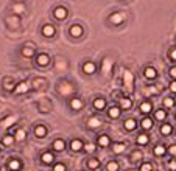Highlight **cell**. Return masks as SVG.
<instances>
[{
    "label": "cell",
    "instance_id": "3",
    "mask_svg": "<svg viewBox=\"0 0 176 171\" xmlns=\"http://www.w3.org/2000/svg\"><path fill=\"white\" fill-rule=\"evenodd\" d=\"M30 89H31V83H30V81H20L19 84H16L14 92H16V93H25V92H28Z\"/></svg>",
    "mask_w": 176,
    "mask_h": 171
},
{
    "label": "cell",
    "instance_id": "17",
    "mask_svg": "<svg viewBox=\"0 0 176 171\" xmlns=\"http://www.w3.org/2000/svg\"><path fill=\"white\" fill-rule=\"evenodd\" d=\"M153 154H154L156 157H162V156H165V154H167V146L157 143V145L153 148Z\"/></svg>",
    "mask_w": 176,
    "mask_h": 171
},
{
    "label": "cell",
    "instance_id": "16",
    "mask_svg": "<svg viewBox=\"0 0 176 171\" xmlns=\"http://www.w3.org/2000/svg\"><path fill=\"white\" fill-rule=\"evenodd\" d=\"M51 148H53L56 153L64 151V149H66V142H64V138H56V140L51 143Z\"/></svg>",
    "mask_w": 176,
    "mask_h": 171
},
{
    "label": "cell",
    "instance_id": "26",
    "mask_svg": "<svg viewBox=\"0 0 176 171\" xmlns=\"http://www.w3.org/2000/svg\"><path fill=\"white\" fill-rule=\"evenodd\" d=\"M35 135H36L38 138H44V137H47V128H45L44 125H38V126H35Z\"/></svg>",
    "mask_w": 176,
    "mask_h": 171
},
{
    "label": "cell",
    "instance_id": "15",
    "mask_svg": "<svg viewBox=\"0 0 176 171\" xmlns=\"http://www.w3.org/2000/svg\"><path fill=\"white\" fill-rule=\"evenodd\" d=\"M143 76H145L147 80L153 81V80L157 78V72H156L154 67H145V70H143Z\"/></svg>",
    "mask_w": 176,
    "mask_h": 171
},
{
    "label": "cell",
    "instance_id": "6",
    "mask_svg": "<svg viewBox=\"0 0 176 171\" xmlns=\"http://www.w3.org/2000/svg\"><path fill=\"white\" fill-rule=\"evenodd\" d=\"M41 162H42L44 165H51V163L55 162V154L50 153V151L42 153V154H41Z\"/></svg>",
    "mask_w": 176,
    "mask_h": 171
},
{
    "label": "cell",
    "instance_id": "19",
    "mask_svg": "<svg viewBox=\"0 0 176 171\" xmlns=\"http://www.w3.org/2000/svg\"><path fill=\"white\" fill-rule=\"evenodd\" d=\"M112 153L114 154H122V153H125V149H126V143H120V142H114L112 143Z\"/></svg>",
    "mask_w": 176,
    "mask_h": 171
},
{
    "label": "cell",
    "instance_id": "34",
    "mask_svg": "<svg viewBox=\"0 0 176 171\" xmlns=\"http://www.w3.org/2000/svg\"><path fill=\"white\" fill-rule=\"evenodd\" d=\"M6 23H8L9 27H13V28H17L19 23H20V19H19L17 16H13V17H8V19H6Z\"/></svg>",
    "mask_w": 176,
    "mask_h": 171
},
{
    "label": "cell",
    "instance_id": "9",
    "mask_svg": "<svg viewBox=\"0 0 176 171\" xmlns=\"http://www.w3.org/2000/svg\"><path fill=\"white\" fill-rule=\"evenodd\" d=\"M70 149H72L73 153H80V151L84 149V143H83L80 138H73V140L70 142Z\"/></svg>",
    "mask_w": 176,
    "mask_h": 171
},
{
    "label": "cell",
    "instance_id": "39",
    "mask_svg": "<svg viewBox=\"0 0 176 171\" xmlns=\"http://www.w3.org/2000/svg\"><path fill=\"white\" fill-rule=\"evenodd\" d=\"M33 53H35V51H33V48H30V47H24V48H22V54L27 56V58L33 56Z\"/></svg>",
    "mask_w": 176,
    "mask_h": 171
},
{
    "label": "cell",
    "instance_id": "31",
    "mask_svg": "<svg viewBox=\"0 0 176 171\" xmlns=\"http://www.w3.org/2000/svg\"><path fill=\"white\" fill-rule=\"evenodd\" d=\"M11 9H13V13H14V14H22V13H25V11H27V8H25V5H24V3H14V5L11 6Z\"/></svg>",
    "mask_w": 176,
    "mask_h": 171
},
{
    "label": "cell",
    "instance_id": "10",
    "mask_svg": "<svg viewBox=\"0 0 176 171\" xmlns=\"http://www.w3.org/2000/svg\"><path fill=\"white\" fill-rule=\"evenodd\" d=\"M119 106H120L122 111H130L132 107V100L128 98V96H122L120 101H119Z\"/></svg>",
    "mask_w": 176,
    "mask_h": 171
},
{
    "label": "cell",
    "instance_id": "46",
    "mask_svg": "<svg viewBox=\"0 0 176 171\" xmlns=\"http://www.w3.org/2000/svg\"><path fill=\"white\" fill-rule=\"evenodd\" d=\"M170 92L176 93V80H172V83H170Z\"/></svg>",
    "mask_w": 176,
    "mask_h": 171
},
{
    "label": "cell",
    "instance_id": "47",
    "mask_svg": "<svg viewBox=\"0 0 176 171\" xmlns=\"http://www.w3.org/2000/svg\"><path fill=\"white\" fill-rule=\"evenodd\" d=\"M17 2H22V0H17Z\"/></svg>",
    "mask_w": 176,
    "mask_h": 171
},
{
    "label": "cell",
    "instance_id": "42",
    "mask_svg": "<svg viewBox=\"0 0 176 171\" xmlns=\"http://www.w3.org/2000/svg\"><path fill=\"white\" fill-rule=\"evenodd\" d=\"M167 153H168L172 157H176V143H173V145H170V146H168Z\"/></svg>",
    "mask_w": 176,
    "mask_h": 171
},
{
    "label": "cell",
    "instance_id": "7",
    "mask_svg": "<svg viewBox=\"0 0 176 171\" xmlns=\"http://www.w3.org/2000/svg\"><path fill=\"white\" fill-rule=\"evenodd\" d=\"M67 9L64 8V6H58V8H55V11H53V16L58 19V20H64L66 17H67Z\"/></svg>",
    "mask_w": 176,
    "mask_h": 171
},
{
    "label": "cell",
    "instance_id": "38",
    "mask_svg": "<svg viewBox=\"0 0 176 171\" xmlns=\"http://www.w3.org/2000/svg\"><path fill=\"white\" fill-rule=\"evenodd\" d=\"M67 168H66V165L62 163V162H56L55 165H53V170L51 171H66Z\"/></svg>",
    "mask_w": 176,
    "mask_h": 171
},
{
    "label": "cell",
    "instance_id": "48",
    "mask_svg": "<svg viewBox=\"0 0 176 171\" xmlns=\"http://www.w3.org/2000/svg\"><path fill=\"white\" fill-rule=\"evenodd\" d=\"M175 118H176V114H175Z\"/></svg>",
    "mask_w": 176,
    "mask_h": 171
},
{
    "label": "cell",
    "instance_id": "29",
    "mask_svg": "<svg viewBox=\"0 0 176 171\" xmlns=\"http://www.w3.org/2000/svg\"><path fill=\"white\" fill-rule=\"evenodd\" d=\"M140 128L145 129V131L151 129L153 128V118H150V117H143V118L140 120Z\"/></svg>",
    "mask_w": 176,
    "mask_h": 171
},
{
    "label": "cell",
    "instance_id": "12",
    "mask_svg": "<svg viewBox=\"0 0 176 171\" xmlns=\"http://www.w3.org/2000/svg\"><path fill=\"white\" fill-rule=\"evenodd\" d=\"M20 168H22V162H20L19 159L13 157V159L8 160V170L9 171H19Z\"/></svg>",
    "mask_w": 176,
    "mask_h": 171
},
{
    "label": "cell",
    "instance_id": "8",
    "mask_svg": "<svg viewBox=\"0 0 176 171\" xmlns=\"http://www.w3.org/2000/svg\"><path fill=\"white\" fill-rule=\"evenodd\" d=\"M120 114H122L120 106H112V107L108 109V117H109L111 120H117V118L120 117Z\"/></svg>",
    "mask_w": 176,
    "mask_h": 171
},
{
    "label": "cell",
    "instance_id": "20",
    "mask_svg": "<svg viewBox=\"0 0 176 171\" xmlns=\"http://www.w3.org/2000/svg\"><path fill=\"white\" fill-rule=\"evenodd\" d=\"M36 62H38L39 65L45 67V65H48V64H50V56H48L47 53H39V54H38V58H36Z\"/></svg>",
    "mask_w": 176,
    "mask_h": 171
},
{
    "label": "cell",
    "instance_id": "45",
    "mask_svg": "<svg viewBox=\"0 0 176 171\" xmlns=\"http://www.w3.org/2000/svg\"><path fill=\"white\" fill-rule=\"evenodd\" d=\"M168 168L172 171H176V157H173V159L168 162Z\"/></svg>",
    "mask_w": 176,
    "mask_h": 171
},
{
    "label": "cell",
    "instance_id": "21",
    "mask_svg": "<svg viewBox=\"0 0 176 171\" xmlns=\"http://www.w3.org/2000/svg\"><path fill=\"white\" fill-rule=\"evenodd\" d=\"M139 109H140V112H142V114L148 115L150 112H153V104H151V101H142Z\"/></svg>",
    "mask_w": 176,
    "mask_h": 171
},
{
    "label": "cell",
    "instance_id": "35",
    "mask_svg": "<svg viewBox=\"0 0 176 171\" xmlns=\"http://www.w3.org/2000/svg\"><path fill=\"white\" fill-rule=\"evenodd\" d=\"M88 125L90 128H97V126H100L101 125V120L100 118H97V117H92V118H89L88 120Z\"/></svg>",
    "mask_w": 176,
    "mask_h": 171
},
{
    "label": "cell",
    "instance_id": "5",
    "mask_svg": "<svg viewBox=\"0 0 176 171\" xmlns=\"http://www.w3.org/2000/svg\"><path fill=\"white\" fill-rule=\"evenodd\" d=\"M92 106H93V109H95V111H104V109H106V106H108V103H106V100H104V98L98 96V98H95V100H93Z\"/></svg>",
    "mask_w": 176,
    "mask_h": 171
},
{
    "label": "cell",
    "instance_id": "36",
    "mask_svg": "<svg viewBox=\"0 0 176 171\" xmlns=\"http://www.w3.org/2000/svg\"><path fill=\"white\" fill-rule=\"evenodd\" d=\"M139 171H153V163L151 162H142L140 167H139Z\"/></svg>",
    "mask_w": 176,
    "mask_h": 171
},
{
    "label": "cell",
    "instance_id": "22",
    "mask_svg": "<svg viewBox=\"0 0 176 171\" xmlns=\"http://www.w3.org/2000/svg\"><path fill=\"white\" fill-rule=\"evenodd\" d=\"M148 143H150V135H147V134H139V135L136 137V145L145 146V145H148Z\"/></svg>",
    "mask_w": 176,
    "mask_h": 171
},
{
    "label": "cell",
    "instance_id": "28",
    "mask_svg": "<svg viewBox=\"0 0 176 171\" xmlns=\"http://www.w3.org/2000/svg\"><path fill=\"white\" fill-rule=\"evenodd\" d=\"M154 118L157 120V122H165V118H167V111L165 109H157V111H154Z\"/></svg>",
    "mask_w": 176,
    "mask_h": 171
},
{
    "label": "cell",
    "instance_id": "33",
    "mask_svg": "<svg viewBox=\"0 0 176 171\" xmlns=\"http://www.w3.org/2000/svg\"><path fill=\"white\" fill-rule=\"evenodd\" d=\"M120 170V165L117 160H109L106 163V171H119Z\"/></svg>",
    "mask_w": 176,
    "mask_h": 171
},
{
    "label": "cell",
    "instance_id": "13",
    "mask_svg": "<svg viewBox=\"0 0 176 171\" xmlns=\"http://www.w3.org/2000/svg\"><path fill=\"white\" fill-rule=\"evenodd\" d=\"M83 72H84L86 75H93V73L97 72V65H95V62H92V61L84 62V64H83Z\"/></svg>",
    "mask_w": 176,
    "mask_h": 171
},
{
    "label": "cell",
    "instance_id": "27",
    "mask_svg": "<svg viewBox=\"0 0 176 171\" xmlns=\"http://www.w3.org/2000/svg\"><path fill=\"white\" fill-rule=\"evenodd\" d=\"M123 128L131 132V131H134V129L137 128V122H136L134 118H126V120L123 122Z\"/></svg>",
    "mask_w": 176,
    "mask_h": 171
},
{
    "label": "cell",
    "instance_id": "40",
    "mask_svg": "<svg viewBox=\"0 0 176 171\" xmlns=\"http://www.w3.org/2000/svg\"><path fill=\"white\" fill-rule=\"evenodd\" d=\"M84 149L88 151L89 154H93L97 148H95V145H93V143H88V145H84Z\"/></svg>",
    "mask_w": 176,
    "mask_h": 171
},
{
    "label": "cell",
    "instance_id": "41",
    "mask_svg": "<svg viewBox=\"0 0 176 171\" xmlns=\"http://www.w3.org/2000/svg\"><path fill=\"white\" fill-rule=\"evenodd\" d=\"M3 87H5L6 90H14V89H16V84L11 83L9 80H5V86H3Z\"/></svg>",
    "mask_w": 176,
    "mask_h": 171
},
{
    "label": "cell",
    "instance_id": "1",
    "mask_svg": "<svg viewBox=\"0 0 176 171\" xmlns=\"http://www.w3.org/2000/svg\"><path fill=\"white\" fill-rule=\"evenodd\" d=\"M97 145L100 148H109L111 146V137L108 134H100L97 137Z\"/></svg>",
    "mask_w": 176,
    "mask_h": 171
},
{
    "label": "cell",
    "instance_id": "24",
    "mask_svg": "<svg viewBox=\"0 0 176 171\" xmlns=\"http://www.w3.org/2000/svg\"><path fill=\"white\" fill-rule=\"evenodd\" d=\"M55 33H56V30H55V27H53V25L47 23V25L42 27V34H44L45 38H53V36H55Z\"/></svg>",
    "mask_w": 176,
    "mask_h": 171
},
{
    "label": "cell",
    "instance_id": "2",
    "mask_svg": "<svg viewBox=\"0 0 176 171\" xmlns=\"http://www.w3.org/2000/svg\"><path fill=\"white\" fill-rule=\"evenodd\" d=\"M69 106H70V109H72V111H81V109H83V106H84V103H83V100H81V98L73 96V98H70Z\"/></svg>",
    "mask_w": 176,
    "mask_h": 171
},
{
    "label": "cell",
    "instance_id": "23",
    "mask_svg": "<svg viewBox=\"0 0 176 171\" xmlns=\"http://www.w3.org/2000/svg\"><path fill=\"white\" fill-rule=\"evenodd\" d=\"M86 165H88L89 170H97V168L101 167V162H100V159H97V157H90V159H88Z\"/></svg>",
    "mask_w": 176,
    "mask_h": 171
},
{
    "label": "cell",
    "instance_id": "49",
    "mask_svg": "<svg viewBox=\"0 0 176 171\" xmlns=\"http://www.w3.org/2000/svg\"><path fill=\"white\" fill-rule=\"evenodd\" d=\"M0 151H2V148H0Z\"/></svg>",
    "mask_w": 176,
    "mask_h": 171
},
{
    "label": "cell",
    "instance_id": "4",
    "mask_svg": "<svg viewBox=\"0 0 176 171\" xmlns=\"http://www.w3.org/2000/svg\"><path fill=\"white\" fill-rule=\"evenodd\" d=\"M125 14L123 13H114L111 17H109V22L112 23V25H120V23H123V20H125Z\"/></svg>",
    "mask_w": 176,
    "mask_h": 171
},
{
    "label": "cell",
    "instance_id": "43",
    "mask_svg": "<svg viewBox=\"0 0 176 171\" xmlns=\"http://www.w3.org/2000/svg\"><path fill=\"white\" fill-rule=\"evenodd\" d=\"M168 58H170L173 62H176V47H173V48L168 51Z\"/></svg>",
    "mask_w": 176,
    "mask_h": 171
},
{
    "label": "cell",
    "instance_id": "37",
    "mask_svg": "<svg viewBox=\"0 0 176 171\" xmlns=\"http://www.w3.org/2000/svg\"><path fill=\"white\" fill-rule=\"evenodd\" d=\"M164 106H165V109L175 107V98H172V96H167V98L164 100Z\"/></svg>",
    "mask_w": 176,
    "mask_h": 171
},
{
    "label": "cell",
    "instance_id": "18",
    "mask_svg": "<svg viewBox=\"0 0 176 171\" xmlns=\"http://www.w3.org/2000/svg\"><path fill=\"white\" fill-rule=\"evenodd\" d=\"M83 27L81 25H78V23H75V25H72L70 27V36H73V38H81L83 36Z\"/></svg>",
    "mask_w": 176,
    "mask_h": 171
},
{
    "label": "cell",
    "instance_id": "11",
    "mask_svg": "<svg viewBox=\"0 0 176 171\" xmlns=\"http://www.w3.org/2000/svg\"><path fill=\"white\" fill-rule=\"evenodd\" d=\"M130 160H131L132 163H142V160H143V153H142L140 149H134L131 153V156H130Z\"/></svg>",
    "mask_w": 176,
    "mask_h": 171
},
{
    "label": "cell",
    "instance_id": "44",
    "mask_svg": "<svg viewBox=\"0 0 176 171\" xmlns=\"http://www.w3.org/2000/svg\"><path fill=\"white\" fill-rule=\"evenodd\" d=\"M168 75H170L172 80H176V65H173V67L168 69Z\"/></svg>",
    "mask_w": 176,
    "mask_h": 171
},
{
    "label": "cell",
    "instance_id": "32",
    "mask_svg": "<svg viewBox=\"0 0 176 171\" xmlns=\"http://www.w3.org/2000/svg\"><path fill=\"white\" fill-rule=\"evenodd\" d=\"M14 142H16V138H14V134H6V135L2 138V143H3L5 146H11Z\"/></svg>",
    "mask_w": 176,
    "mask_h": 171
},
{
    "label": "cell",
    "instance_id": "14",
    "mask_svg": "<svg viewBox=\"0 0 176 171\" xmlns=\"http://www.w3.org/2000/svg\"><path fill=\"white\" fill-rule=\"evenodd\" d=\"M159 132H161V135H164V137H170L172 135V132H173V126L170 125V123H162L161 125V128H159Z\"/></svg>",
    "mask_w": 176,
    "mask_h": 171
},
{
    "label": "cell",
    "instance_id": "30",
    "mask_svg": "<svg viewBox=\"0 0 176 171\" xmlns=\"http://www.w3.org/2000/svg\"><path fill=\"white\" fill-rule=\"evenodd\" d=\"M14 138H16V142H24L25 138H27V131L22 128H19L16 132H14Z\"/></svg>",
    "mask_w": 176,
    "mask_h": 171
},
{
    "label": "cell",
    "instance_id": "25",
    "mask_svg": "<svg viewBox=\"0 0 176 171\" xmlns=\"http://www.w3.org/2000/svg\"><path fill=\"white\" fill-rule=\"evenodd\" d=\"M123 84L128 87V90H132V75L130 70H125V75H123Z\"/></svg>",
    "mask_w": 176,
    "mask_h": 171
}]
</instances>
